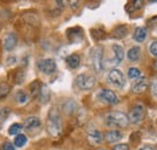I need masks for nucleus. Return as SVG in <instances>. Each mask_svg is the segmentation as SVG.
I'll return each mask as SVG.
<instances>
[{
	"instance_id": "f257e3e1",
	"label": "nucleus",
	"mask_w": 157,
	"mask_h": 150,
	"mask_svg": "<svg viewBox=\"0 0 157 150\" xmlns=\"http://www.w3.org/2000/svg\"><path fill=\"white\" fill-rule=\"evenodd\" d=\"M46 128L47 132L53 136V137H57L62 132V120H60V115L57 109H51L50 114H48V117H47V121H46Z\"/></svg>"
},
{
	"instance_id": "f03ea898",
	"label": "nucleus",
	"mask_w": 157,
	"mask_h": 150,
	"mask_svg": "<svg viewBox=\"0 0 157 150\" xmlns=\"http://www.w3.org/2000/svg\"><path fill=\"white\" fill-rule=\"evenodd\" d=\"M106 125L110 127H117V128H124L128 126L129 120L126 114L121 112H109L105 117Z\"/></svg>"
},
{
	"instance_id": "7ed1b4c3",
	"label": "nucleus",
	"mask_w": 157,
	"mask_h": 150,
	"mask_svg": "<svg viewBox=\"0 0 157 150\" xmlns=\"http://www.w3.org/2000/svg\"><path fill=\"white\" fill-rule=\"evenodd\" d=\"M90 59H91L92 68L97 73H100L103 70V49L99 46L93 47L90 52Z\"/></svg>"
},
{
	"instance_id": "20e7f679",
	"label": "nucleus",
	"mask_w": 157,
	"mask_h": 150,
	"mask_svg": "<svg viewBox=\"0 0 157 150\" xmlns=\"http://www.w3.org/2000/svg\"><path fill=\"white\" fill-rule=\"evenodd\" d=\"M108 79H109V82L117 89H122L126 85V79L122 74V72L118 69H111L108 74Z\"/></svg>"
},
{
	"instance_id": "39448f33",
	"label": "nucleus",
	"mask_w": 157,
	"mask_h": 150,
	"mask_svg": "<svg viewBox=\"0 0 157 150\" xmlns=\"http://www.w3.org/2000/svg\"><path fill=\"white\" fill-rule=\"evenodd\" d=\"M76 85L81 90H91L96 85V77L88 74H80L76 77Z\"/></svg>"
},
{
	"instance_id": "423d86ee",
	"label": "nucleus",
	"mask_w": 157,
	"mask_h": 150,
	"mask_svg": "<svg viewBox=\"0 0 157 150\" xmlns=\"http://www.w3.org/2000/svg\"><path fill=\"white\" fill-rule=\"evenodd\" d=\"M38 68L40 69L41 73L50 75V74H53L57 70V64H56V61L55 59H52V58H45V59L39 61Z\"/></svg>"
},
{
	"instance_id": "0eeeda50",
	"label": "nucleus",
	"mask_w": 157,
	"mask_h": 150,
	"mask_svg": "<svg viewBox=\"0 0 157 150\" xmlns=\"http://www.w3.org/2000/svg\"><path fill=\"white\" fill-rule=\"evenodd\" d=\"M145 116V108L141 104H138L136 107H133V109L131 110L128 115V120L132 124H139Z\"/></svg>"
},
{
	"instance_id": "6e6552de",
	"label": "nucleus",
	"mask_w": 157,
	"mask_h": 150,
	"mask_svg": "<svg viewBox=\"0 0 157 150\" xmlns=\"http://www.w3.org/2000/svg\"><path fill=\"white\" fill-rule=\"evenodd\" d=\"M98 97L100 98V101L108 103V104H116L118 102V97L117 94L115 93L114 91L111 90H101L99 92Z\"/></svg>"
},
{
	"instance_id": "1a4fd4ad",
	"label": "nucleus",
	"mask_w": 157,
	"mask_h": 150,
	"mask_svg": "<svg viewBox=\"0 0 157 150\" xmlns=\"http://www.w3.org/2000/svg\"><path fill=\"white\" fill-rule=\"evenodd\" d=\"M17 42H18L17 35L13 34V33H9V34H6L5 38H4V49L6 51H12L16 47Z\"/></svg>"
},
{
	"instance_id": "9d476101",
	"label": "nucleus",
	"mask_w": 157,
	"mask_h": 150,
	"mask_svg": "<svg viewBox=\"0 0 157 150\" xmlns=\"http://www.w3.org/2000/svg\"><path fill=\"white\" fill-rule=\"evenodd\" d=\"M40 125H41V122H40L39 117H36V116H29V117H27V119L24 120V122H23V126H24V128H25L27 131L36 130V128L40 127Z\"/></svg>"
},
{
	"instance_id": "9b49d317",
	"label": "nucleus",
	"mask_w": 157,
	"mask_h": 150,
	"mask_svg": "<svg viewBox=\"0 0 157 150\" xmlns=\"http://www.w3.org/2000/svg\"><path fill=\"white\" fill-rule=\"evenodd\" d=\"M87 139H88V142L92 144V145H98L101 143V140H103V134H101V132L98 131V130H90L88 133H87Z\"/></svg>"
},
{
	"instance_id": "f8f14e48",
	"label": "nucleus",
	"mask_w": 157,
	"mask_h": 150,
	"mask_svg": "<svg viewBox=\"0 0 157 150\" xmlns=\"http://www.w3.org/2000/svg\"><path fill=\"white\" fill-rule=\"evenodd\" d=\"M122 138V133L117 130H111V131H108L104 134V139L108 142V143H115L118 142L120 139Z\"/></svg>"
},
{
	"instance_id": "ddd939ff",
	"label": "nucleus",
	"mask_w": 157,
	"mask_h": 150,
	"mask_svg": "<svg viewBox=\"0 0 157 150\" xmlns=\"http://www.w3.org/2000/svg\"><path fill=\"white\" fill-rule=\"evenodd\" d=\"M113 52H114V59H115V64H118L122 62L123 57H124V52H123V49L121 45L118 44H114L113 45Z\"/></svg>"
},
{
	"instance_id": "4468645a",
	"label": "nucleus",
	"mask_w": 157,
	"mask_h": 150,
	"mask_svg": "<svg viewBox=\"0 0 157 150\" xmlns=\"http://www.w3.org/2000/svg\"><path fill=\"white\" fill-rule=\"evenodd\" d=\"M146 37H147V30H146L144 27H138L137 29H136V32H134V34H133L134 40L138 41V42L145 41Z\"/></svg>"
},
{
	"instance_id": "2eb2a0df",
	"label": "nucleus",
	"mask_w": 157,
	"mask_h": 150,
	"mask_svg": "<svg viewBox=\"0 0 157 150\" xmlns=\"http://www.w3.org/2000/svg\"><path fill=\"white\" fill-rule=\"evenodd\" d=\"M146 89H147V82H146V80L143 77V79H139V81H138L137 84L133 85L132 91H133L134 93H141V92H144Z\"/></svg>"
},
{
	"instance_id": "dca6fc26",
	"label": "nucleus",
	"mask_w": 157,
	"mask_h": 150,
	"mask_svg": "<svg viewBox=\"0 0 157 150\" xmlns=\"http://www.w3.org/2000/svg\"><path fill=\"white\" fill-rule=\"evenodd\" d=\"M65 62H67V64H68L69 68L75 69V68H78V64H80V56L76 55V53H73V55L67 57Z\"/></svg>"
},
{
	"instance_id": "f3484780",
	"label": "nucleus",
	"mask_w": 157,
	"mask_h": 150,
	"mask_svg": "<svg viewBox=\"0 0 157 150\" xmlns=\"http://www.w3.org/2000/svg\"><path fill=\"white\" fill-rule=\"evenodd\" d=\"M127 57H128V59H129L131 62H138V61L140 59V49H139L138 46H133V47L128 51Z\"/></svg>"
},
{
	"instance_id": "a211bd4d",
	"label": "nucleus",
	"mask_w": 157,
	"mask_h": 150,
	"mask_svg": "<svg viewBox=\"0 0 157 150\" xmlns=\"http://www.w3.org/2000/svg\"><path fill=\"white\" fill-rule=\"evenodd\" d=\"M40 101H41V103H47L48 101H50V89L47 87V86H41V90H40Z\"/></svg>"
},
{
	"instance_id": "6ab92c4d",
	"label": "nucleus",
	"mask_w": 157,
	"mask_h": 150,
	"mask_svg": "<svg viewBox=\"0 0 157 150\" xmlns=\"http://www.w3.org/2000/svg\"><path fill=\"white\" fill-rule=\"evenodd\" d=\"M15 99H16V102L17 103H20V104H24V103H27L28 102V99H29V97H28V94L25 93L24 91H17L16 94H15Z\"/></svg>"
},
{
	"instance_id": "aec40b11",
	"label": "nucleus",
	"mask_w": 157,
	"mask_h": 150,
	"mask_svg": "<svg viewBox=\"0 0 157 150\" xmlns=\"http://www.w3.org/2000/svg\"><path fill=\"white\" fill-rule=\"evenodd\" d=\"M128 77L133 81H137L141 77V72L138 68H129L128 69Z\"/></svg>"
},
{
	"instance_id": "412c9836",
	"label": "nucleus",
	"mask_w": 157,
	"mask_h": 150,
	"mask_svg": "<svg viewBox=\"0 0 157 150\" xmlns=\"http://www.w3.org/2000/svg\"><path fill=\"white\" fill-rule=\"evenodd\" d=\"M25 143H27V136H24V134H17L15 137V140H13L15 147L22 148L23 145H25Z\"/></svg>"
},
{
	"instance_id": "4be33fe9",
	"label": "nucleus",
	"mask_w": 157,
	"mask_h": 150,
	"mask_svg": "<svg viewBox=\"0 0 157 150\" xmlns=\"http://www.w3.org/2000/svg\"><path fill=\"white\" fill-rule=\"evenodd\" d=\"M10 91H11V87H10L9 84H6V82H0V99L5 98L7 94L10 93Z\"/></svg>"
},
{
	"instance_id": "5701e85b",
	"label": "nucleus",
	"mask_w": 157,
	"mask_h": 150,
	"mask_svg": "<svg viewBox=\"0 0 157 150\" xmlns=\"http://www.w3.org/2000/svg\"><path fill=\"white\" fill-rule=\"evenodd\" d=\"M75 108H76V103H75L74 101H68V102H65V103L63 104V110L65 112H68V114L74 112Z\"/></svg>"
},
{
	"instance_id": "b1692460",
	"label": "nucleus",
	"mask_w": 157,
	"mask_h": 150,
	"mask_svg": "<svg viewBox=\"0 0 157 150\" xmlns=\"http://www.w3.org/2000/svg\"><path fill=\"white\" fill-rule=\"evenodd\" d=\"M22 125L21 124H12L10 127H9V134H11V136H17V134H20L21 130H22Z\"/></svg>"
},
{
	"instance_id": "393cba45",
	"label": "nucleus",
	"mask_w": 157,
	"mask_h": 150,
	"mask_svg": "<svg viewBox=\"0 0 157 150\" xmlns=\"http://www.w3.org/2000/svg\"><path fill=\"white\" fill-rule=\"evenodd\" d=\"M9 114H10V109H9V108L4 107V108L0 109V127H1V126L4 125V122L6 121Z\"/></svg>"
},
{
	"instance_id": "a878e982",
	"label": "nucleus",
	"mask_w": 157,
	"mask_h": 150,
	"mask_svg": "<svg viewBox=\"0 0 157 150\" xmlns=\"http://www.w3.org/2000/svg\"><path fill=\"white\" fill-rule=\"evenodd\" d=\"M15 144L13 143H11V142H5V143H2L1 144V148L0 150H15Z\"/></svg>"
},
{
	"instance_id": "bb28decb",
	"label": "nucleus",
	"mask_w": 157,
	"mask_h": 150,
	"mask_svg": "<svg viewBox=\"0 0 157 150\" xmlns=\"http://www.w3.org/2000/svg\"><path fill=\"white\" fill-rule=\"evenodd\" d=\"M150 53L152 55V56L157 57V41H154L151 45H150Z\"/></svg>"
},
{
	"instance_id": "cd10ccee",
	"label": "nucleus",
	"mask_w": 157,
	"mask_h": 150,
	"mask_svg": "<svg viewBox=\"0 0 157 150\" xmlns=\"http://www.w3.org/2000/svg\"><path fill=\"white\" fill-rule=\"evenodd\" d=\"M23 77H24V74H23V72L22 70H18L17 72V74H16V84H21L22 81H23Z\"/></svg>"
},
{
	"instance_id": "c85d7f7f",
	"label": "nucleus",
	"mask_w": 157,
	"mask_h": 150,
	"mask_svg": "<svg viewBox=\"0 0 157 150\" xmlns=\"http://www.w3.org/2000/svg\"><path fill=\"white\" fill-rule=\"evenodd\" d=\"M114 150H129V147L127 144H117L114 147Z\"/></svg>"
},
{
	"instance_id": "c756f323",
	"label": "nucleus",
	"mask_w": 157,
	"mask_h": 150,
	"mask_svg": "<svg viewBox=\"0 0 157 150\" xmlns=\"http://www.w3.org/2000/svg\"><path fill=\"white\" fill-rule=\"evenodd\" d=\"M151 92L154 96H157V81H154L151 85Z\"/></svg>"
},
{
	"instance_id": "7c9ffc66",
	"label": "nucleus",
	"mask_w": 157,
	"mask_h": 150,
	"mask_svg": "<svg viewBox=\"0 0 157 150\" xmlns=\"http://www.w3.org/2000/svg\"><path fill=\"white\" fill-rule=\"evenodd\" d=\"M140 150H156V148H154V147H150V145H145V147H143Z\"/></svg>"
},
{
	"instance_id": "2f4dec72",
	"label": "nucleus",
	"mask_w": 157,
	"mask_h": 150,
	"mask_svg": "<svg viewBox=\"0 0 157 150\" xmlns=\"http://www.w3.org/2000/svg\"><path fill=\"white\" fill-rule=\"evenodd\" d=\"M155 68H156V70H157V61H156V63H155Z\"/></svg>"
},
{
	"instance_id": "473e14b6",
	"label": "nucleus",
	"mask_w": 157,
	"mask_h": 150,
	"mask_svg": "<svg viewBox=\"0 0 157 150\" xmlns=\"http://www.w3.org/2000/svg\"><path fill=\"white\" fill-rule=\"evenodd\" d=\"M100 150H106V149H100Z\"/></svg>"
}]
</instances>
